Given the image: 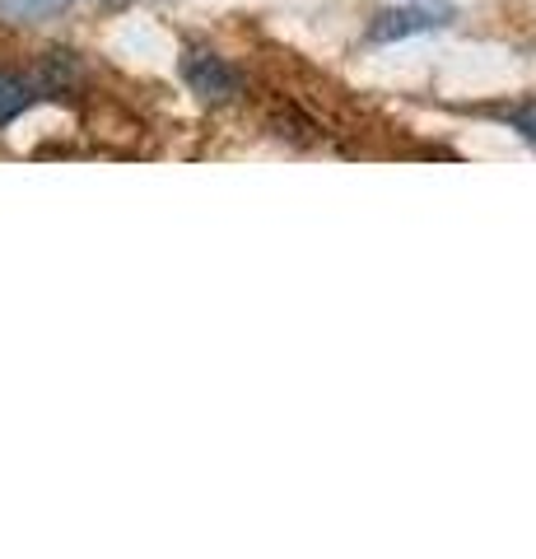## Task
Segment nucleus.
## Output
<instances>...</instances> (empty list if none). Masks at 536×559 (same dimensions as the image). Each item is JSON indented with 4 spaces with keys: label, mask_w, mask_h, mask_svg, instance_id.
<instances>
[{
    "label": "nucleus",
    "mask_w": 536,
    "mask_h": 559,
    "mask_svg": "<svg viewBox=\"0 0 536 559\" xmlns=\"http://www.w3.org/2000/svg\"><path fill=\"white\" fill-rule=\"evenodd\" d=\"M509 121H513V127H523V131L536 140V103H523V108H513Z\"/></svg>",
    "instance_id": "7ed1b4c3"
},
{
    "label": "nucleus",
    "mask_w": 536,
    "mask_h": 559,
    "mask_svg": "<svg viewBox=\"0 0 536 559\" xmlns=\"http://www.w3.org/2000/svg\"><path fill=\"white\" fill-rule=\"evenodd\" d=\"M33 98H38V90H33L24 75H10V70H0V127L20 117Z\"/></svg>",
    "instance_id": "f03ea898"
},
{
    "label": "nucleus",
    "mask_w": 536,
    "mask_h": 559,
    "mask_svg": "<svg viewBox=\"0 0 536 559\" xmlns=\"http://www.w3.org/2000/svg\"><path fill=\"white\" fill-rule=\"evenodd\" d=\"M187 80H192L196 94H205V98H219L234 90V75L215 57H187Z\"/></svg>",
    "instance_id": "f257e3e1"
}]
</instances>
